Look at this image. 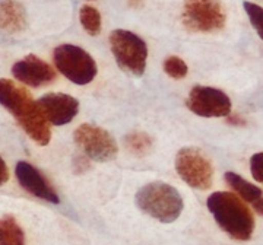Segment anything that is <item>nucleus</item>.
<instances>
[{"instance_id": "f257e3e1", "label": "nucleus", "mask_w": 263, "mask_h": 245, "mask_svg": "<svg viewBox=\"0 0 263 245\" xmlns=\"http://www.w3.org/2000/svg\"><path fill=\"white\" fill-rule=\"evenodd\" d=\"M0 104L9 111L29 139L40 146H47L51 139L50 122L38 101H34L28 91L9 79L0 77Z\"/></svg>"}, {"instance_id": "f03ea898", "label": "nucleus", "mask_w": 263, "mask_h": 245, "mask_svg": "<svg viewBox=\"0 0 263 245\" xmlns=\"http://www.w3.org/2000/svg\"><path fill=\"white\" fill-rule=\"evenodd\" d=\"M208 210L226 234L237 241H249L254 231V217L243 198L228 191L212 193L206 200Z\"/></svg>"}, {"instance_id": "7ed1b4c3", "label": "nucleus", "mask_w": 263, "mask_h": 245, "mask_svg": "<svg viewBox=\"0 0 263 245\" xmlns=\"http://www.w3.org/2000/svg\"><path fill=\"white\" fill-rule=\"evenodd\" d=\"M135 201L143 213L162 223H171L177 220L184 208L179 191L173 186L161 181L143 186L136 193Z\"/></svg>"}, {"instance_id": "20e7f679", "label": "nucleus", "mask_w": 263, "mask_h": 245, "mask_svg": "<svg viewBox=\"0 0 263 245\" xmlns=\"http://www.w3.org/2000/svg\"><path fill=\"white\" fill-rule=\"evenodd\" d=\"M110 48L119 67L133 76H142L146 69V43L126 29H114L110 34Z\"/></svg>"}, {"instance_id": "39448f33", "label": "nucleus", "mask_w": 263, "mask_h": 245, "mask_svg": "<svg viewBox=\"0 0 263 245\" xmlns=\"http://www.w3.org/2000/svg\"><path fill=\"white\" fill-rule=\"evenodd\" d=\"M53 60L57 70L76 85H86L97 76V63L84 48L62 44L54 48Z\"/></svg>"}, {"instance_id": "423d86ee", "label": "nucleus", "mask_w": 263, "mask_h": 245, "mask_svg": "<svg viewBox=\"0 0 263 245\" xmlns=\"http://www.w3.org/2000/svg\"><path fill=\"white\" fill-rule=\"evenodd\" d=\"M183 24L195 32H215L226 27L227 13L221 0H184Z\"/></svg>"}, {"instance_id": "0eeeda50", "label": "nucleus", "mask_w": 263, "mask_h": 245, "mask_svg": "<svg viewBox=\"0 0 263 245\" xmlns=\"http://www.w3.org/2000/svg\"><path fill=\"white\" fill-rule=\"evenodd\" d=\"M176 171L187 186L196 190H208L212 186L214 168L211 160L195 148H183L176 156Z\"/></svg>"}, {"instance_id": "6e6552de", "label": "nucleus", "mask_w": 263, "mask_h": 245, "mask_svg": "<svg viewBox=\"0 0 263 245\" xmlns=\"http://www.w3.org/2000/svg\"><path fill=\"white\" fill-rule=\"evenodd\" d=\"M73 139L89 159L108 162L117 156V141L107 130L95 124H81L73 133Z\"/></svg>"}, {"instance_id": "1a4fd4ad", "label": "nucleus", "mask_w": 263, "mask_h": 245, "mask_svg": "<svg viewBox=\"0 0 263 245\" xmlns=\"http://www.w3.org/2000/svg\"><path fill=\"white\" fill-rule=\"evenodd\" d=\"M187 108L199 117H228L231 114V99L228 95L211 86H195L186 101Z\"/></svg>"}, {"instance_id": "9d476101", "label": "nucleus", "mask_w": 263, "mask_h": 245, "mask_svg": "<svg viewBox=\"0 0 263 245\" xmlns=\"http://www.w3.org/2000/svg\"><path fill=\"white\" fill-rule=\"evenodd\" d=\"M12 75L24 85L40 88L56 79V70L40 57L29 54L12 66Z\"/></svg>"}, {"instance_id": "9b49d317", "label": "nucleus", "mask_w": 263, "mask_h": 245, "mask_svg": "<svg viewBox=\"0 0 263 245\" xmlns=\"http://www.w3.org/2000/svg\"><path fill=\"white\" fill-rule=\"evenodd\" d=\"M43 113L50 124L65 126L70 122L79 113V103L72 95L53 92L46 94L38 99Z\"/></svg>"}, {"instance_id": "f8f14e48", "label": "nucleus", "mask_w": 263, "mask_h": 245, "mask_svg": "<svg viewBox=\"0 0 263 245\" xmlns=\"http://www.w3.org/2000/svg\"><path fill=\"white\" fill-rule=\"evenodd\" d=\"M15 174H16V178H18L21 187L25 191H28L29 194L41 198L44 201H48V203H56V205L60 203V198H59L56 190L53 189V186L48 182V179L34 165H31L25 160H21L16 164Z\"/></svg>"}, {"instance_id": "ddd939ff", "label": "nucleus", "mask_w": 263, "mask_h": 245, "mask_svg": "<svg viewBox=\"0 0 263 245\" xmlns=\"http://www.w3.org/2000/svg\"><path fill=\"white\" fill-rule=\"evenodd\" d=\"M27 27V12L18 0H0V29L16 34Z\"/></svg>"}, {"instance_id": "4468645a", "label": "nucleus", "mask_w": 263, "mask_h": 245, "mask_svg": "<svg viewBox=\"0 0 263 245\" xmlns=\"http://www.w3.org/2000/svg\"><path fill=\"white\" fill-rule=\"evenodd\" d=\"M224 178H226L227 184L238 194V197H241L245 201L254 203L256 200H259V198L262 197V190L259 189V187H256L252 182H249L243 177H240L238 174H235V172H226Z\"/></svg>"}, {"instance_id": "2eb2a0df", "label": "nucleus", "mask_w": 263, "mask_h": 245, "mask_svg": "<svg viewBox=\"0 0 263 245\" xmlns=\"http://www.w3.org/2000/svg\"><path fill=\"white\" fill-rule=\"evenodd\" d=\"M0 245H25V234L12 215L0 217Z\"/></svg>"}, {"instance_id": "dca6fc26", "label": "nucleus", "mask_w": 263, "mask_h": 245, "mask_svg": "<svg viewBox=\"0 0 263 245\" xmlns=\"http://www.w3.org/2000/svg\"><path fill=\"white\" fill-rule=\"evenodd\" d=\"M124 145L127 151L135 156H145L152 148V139L143 132H130L124 136Z\"/></svg>"}, {"instance_id": "f3484780", "label": "nucleus", "mask_w": 263, "mask_h": 245, "mask_svg": "<svg viewBox=\"0 0 263 245\" xmlns=\"http://www.w3.org/2000/svg\"><path fill=\"white\" fill-rule=\"evenodd\" d=\"M79 19L84 29L89 35L95 37L101 32V15L94 6H89V5L82 6L79 12Z\"/></svg>"}, {"instance_id": "a211bd4d", "label": "nucleus", "mask_w": 263, "mask_h": 245, "mask_svg": "<svg viewBox=\"0 0 263 245\" xmlns=\"http://www.w3.org/2000/svg\"><path fill=\"white\" fill-rule=\"evenodd\" d=\"M187 65L183 58L177 56H170L164 62V72L173 79H183L187 75Z\"/></svg>"}, {"instance_id": "6ab92c4d", "label": "nucleus", "mask_w": 263, "mask_h": 245, "mask_svg": "<svg viewBox=\"0 0 263 245\" xmlns=\"http://www.w3.org/2000/svg\"><path fill=\"white\" fill-rule=\"evenodd\" d=\"M243 8L250 19L252 27L256 29L257 35L263 39V8L256 3H252V2H245Z\"/></svg>"}, {"instance_id": "aec40b11", "label": "nucleus", "mask_w": 263, "mask_h": 245, "mask_svg": "<svg viewBox=\"0 0 263 245\" xmlns=\"http://www.w3.org/2000/svg\"><path fill=\"white\" fill-rule=\"evenodd\" d=\"M250 172L257 182L263 184V152H257L250 158Z\"/></svg>"}, {"instance_id": "412c9836", "label": "nucleus", "mask_w": 263, "mask_h": 245, "mask_svg": "<svg viewBox=\"0 0 263 245\" xmlns=\"http://www.w3.org/2000/svg\"><path fill=\"white\" fill-rule=\"evenodd\" d=\"M89 158L86 156V155H76L75 158H73V171H75V174H84L86 171L89 170Z\"/></svg>"}, {"instance_id": "4be33fe9", "label": "nucleus", "mask_w": 263, "mask_h": 245, "mask_svg": "<svg viewBox=\"0 0 263 245\" xmlns=\"http://www.w3.org/2000/svg\"><path fill=\"white\" fill-rule=\"evenodd\" d=\"M9 179V170H8V165L6 162L3 160V158L0 156V187Z\"/></svg>"}, {"instance_id": "5701e85b", "label": "nucleus", "mask_w": 263, "mask_h": 245, "mask_svg": "<svg viewBox=\"0 0 263 245\" xmlns=\"http://www.w3.org/2000/svg\"><path fill=\"white\" fill-rule=\"evenodd\" d=\"M228 122L230 124H233V126H245L246 121L243 118H240V117H237V115H231V117H228Z\"/></svg>"}, {"instance_id": "b1692460", "label": "nucleus", "mask_w": 263, "mask_h": 245, "mask_svg": "<svg viewBox=\"0 0 263 245\" xmlns=\"http://www.w3.org/2000/svg\"><path fill=\"white\" fill-rule=\"evenodd\" d=\"M253 208L256 213H259V215H262L263 216V197H260L259 200H256V201H254Z\"/></svg>"}]
</instances>
